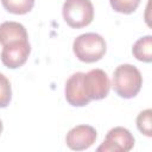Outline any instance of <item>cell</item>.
I'll use <instances>...</instances> for the list:
<instances>
[{
    "label": "cell",
    "instance_id": "3957f363",
    "mask_svg": "<svg viewBox=\"0 0 152 152\" xmlns=\"http://www.w3.org/2000/svg\"><path fill=\"white\" fill-rule=\"evenodd\" d=\"M65 23L72 28L88 26L94 19V6L90 0H65L62 8Z\"/></svg>",
    "mask_w": 152,
    "mask_h": 152
},
{
    "label": "cell",
    "instance_id": "ba28073f",
    "mask_svg": "<svg viewBox=\"0 0 152 152\" xmlns=\"http://www.w3.org/2000/svg\"><path fill=\"white\" fill-rule=\"evenodd\" d=\"M83 76L84 72L78 71L72 74L65 82V99L74 107H83L90 102L84 89Z\"/></svg>",
    "mask_w": 152,
    "mask_h": 152
},
{
    "label": "cell",
    "instance_id": "52a82bcc",
    "mask_svg": "<svg viewBox=\"0 0 152 152\" xmlns=\"http://www.w3.org/2000/svg\"><path fill=\"white\" fill-rule=\"evenodd\" d=\"M96 137L97 133L94 127L89 125H78L68 132L65 142L71 150L82 151L89 148L95 142Z\"/></svg>",
    "mask_w": 152,
    "mask_h": 152
},
{
    "label": "cell",
    "instance_id": "4fadbf2b",
    "mask_svg": "<svg viewBox=\"0 0 152 152\" xmlns=\"http://www.w3.org/2000/svg\"><path fill=\"white\" fill-rule=\"evenodd\" d=\"M151 116H152V110L150 108L140 112L138 114V116H137V127L146 137H151L152 135V131H151Z\"/></svg>",
    "mask_w": 152,
    "mask_h": 152
},
{
    "label": "cell",
    "instance_id": "9c48e42d",
    "mask_svg": "<svg viewBox=\"0 0 152 152\" xmlns=\"http://www.w3.org/2000/svg\"><path fill=\"white\" fill-rule=\"evenodd\" d=\"M28 39L27 31L24 25L17 21H5L0 24V44L4 46L17 40Z\"/></svg>",
    "mask_w": 152,
    "mask_h": 152
},
{
    "label": "cell",
    "instance_id": "8992f818",
    "mask_svg": "<svg viewBox=\"0 0 152 152\" xmlns=\"http://www.w3.org/2000/svg\"><path fill=\"white\" fill-rule=\"evenodd\" d=\"M30 52L31 45L28 43V39L17 40L2 46L0 58L5 66L10 69H17L26 63Z\"/></svg>",
    "mask_w": 152,
    "mask_h": 152
},
{
    "label": "cell",
    "instance_id": "30bf717a",
    "mask_svg": "<svg viewBox=\"0 0 152 152\" xmlns=\"http://www.w3.org/2000/svg\"><path fill=\"white\" fill-rule=\"evenodd\" d=\"M132 52L138 61L150 63L152 61V37L148 34L139 38L133 44Z\"/></svg>",
    "mask_w": 152,
    "mask_h": 152
},
{
    "label": "cell",
    "instance_id": "9a60e30c",
    "mask_svg": "<svg viewBox=\"0 0 152 152\" xmlns=\"http://www.w3.org/2000/svg\"><path fill=\"white\" fill-rule=\"evenodd\" d=\"M2 128H4V127H2V122H1V120H0V133L2 132Z\"/></svg>",
    "mask_w": 152,
    "mask_h": 152
},
{
    "label": "cell",
    "instance_id": "5b68a950",
    "mask_svg": "<svg viewBox=\"0 0 152 152\" xmlns=\"http://www.w3.org/2000/svg\"><path fill=\"white\" fill-rule=\"evenodd\" d=\"M83 83L87 96L90 101L104 99L110 89V81L108 75L101 69H93L84 74Z\"/></svg>",
    "mask_w": 152,
    "mask_h": 152
},
{
    "label": "cell",
    "instance_id": "7a4b0ae2",
    "mask_svg": "<svg viewBox=\"0 0 152 152\" xmlns=\"http://www.w3.org/2000/svg\"><path fill=\"white\" fill-rule=\"evenodd\" d=\"M75 56L84 63H94L100 61L106 53L107 45L104 38L99 33L88 32L75 38L72 44Z\"/></svg>",
    "mask_w": 152,
    "mask_h": 152
},
{
    "label": "cell",
    "instance_id": "6da1fadb",
    "mask_svg": "<svg viewBox=\"0 0 152 152\" xmlns=\"http://www.w3.org/2000/svg\"><path fill=\"white\" fill-rule=\"evenodd\" d=\"M141 86L142 76L137 66L132 64H121L114 70L112 87L120 97H134L140 91Z\"/></svg>",
    "mask_w": 152,
    "mask_h": 152
},
{
    "label": "cell",
    "instance_id": "5bb4252c",
    "mask_svg": "<svg viewBox=\"0 0 152 152\" xmlns=\"http://www.w3.org/2000/svg\"><path fill=\"white\" fill-rule=\"evenodd\" d=\"M12 99V89L8 78L0 72V108H5L10 104Z\"/></svg>",
    "mask_w": 152,
    "mask_h": 152
},
{
    "label": "cell",
    "instance_id": "277c9868",
    "mask_svg": "<svg viewBox=\"0 0 152 152\" xmlns=\"http://www.w3.org/2000/svg\"><path fill=\"white\" fill-rule=\"evenodd\" d=\"M134 146V137L132 133L121 126L109 129L104 141L97 147V151H110V152H127Z\"/></svg>",
    "mask_w": 152,
    "mask_h": 152
},
{
    "label": "cell",
    "instance_id": "8fae6325",
    "mask_svg": "<svg viewBox=\"0 0 152 152\" xmlns=\"http://www.w3.org/2000/svg\"><path fill=\"white\" fill-rule=\"evenodd\" d=\"M4 8L13 14H26L34 5V0H1Z\"/></svg>",
    "mask_w": 152,
    "mask_h": 152
},
{
    "label": "cell",
    "instance_id": "7c38bea8",
    "mask_svg": "<svg viewBox=\"0 0 152 152\" xmlns=\"http://www.w3.org/2000/svg\"><path fill=\"white\" fill-rule=\"evenodd\" d=\"M109 2L115 12L129 14L138 8L140 0H109Z\"/></svg>",
    "mask_w": 152,
    "mask_h": 152
}]
</instances>
